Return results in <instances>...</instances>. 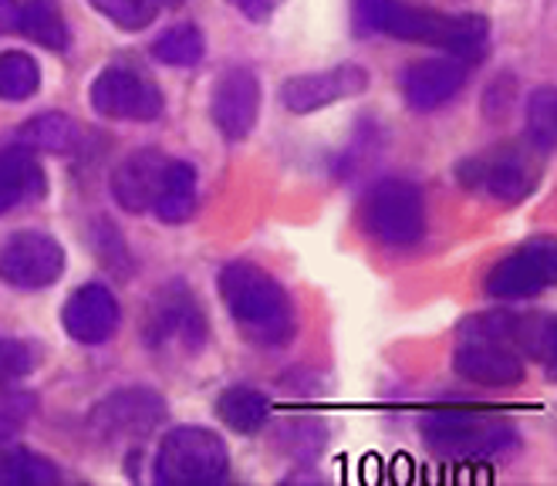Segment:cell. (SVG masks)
<instances>
[{
    "label": "cell",
    "instance_id": "1",
    "mask_svg": "<svg viewBox=\"0 0 557 486\" xmlns=\"http://www.w3.org/2000/svg\"><path fill=\"white\" fill-rule=\"evenodd\" d=\"M355 24L358 30H382L388 38L433 45L446 54L460 58L467 64L483 58L490 27L476 14H443L403 4V0H355Z\"/></svg>",
    "mask_w": 557,
    "mask_h": 486
},
{
    "label": "cell",
    "instance_id": "2",
    "mask_svg": "<svg viewBox=\"0 0 557 486\" xmlns=\"http://www.w3.org/2000/svg\"><path fill=\"white\" fill-rule=\"evenodd\" d=\"M220 295L240 335L260 348H284L298 335V314L287 290L250 261L226 264L220 274Z\"/></svg>",
    "mask_w": 557,
    "mask_h": 486
},
{
    "label": "cell",
    "instance_id": "3",
    "mask_svg": "<svg viewBox=\"0 0 557 486\" xmlns=\"http://www.w3.org/2000/svg\"><path fill=\"white\" fill-rule=\"evenodd\" d=\"M422 439L446 460H490L513 446V426L504 415L476 409H433L422 415Z\"/></svg>",
    "mask_w": 557,
    "mask_h": 486
},
{
    "label": "cell",
    "instance_id": "4",
    "mask_svg": "<svg viewBox=\"0 0 557 486\" xmlns=\"http://www.w3.org/2000/svg\"><path fill=\"white\" fill-rule=\"evenodd\" d=\"M362 226L382 247H412L425 234V197L409 179H382L362 200Z\"/></svg>",
    "mask_w": 557,
    "mask_h": 486
},
{
    "label": "cell",
    "instance_id": "5",
    "mask_svg": "<svg viewBox=\"0 0 557 486\" xmlns=\"http://www.w3.org/2000/svg\"><path fill=\"white\" fill-rule=\"evenodd\" d=\"M231 466L226 443L207 426H180L166 433L156 452V479L183 486V483H213Z\"/></svg>",
    "mask_w": 557,
    "mask_h": 486
},
{
    "label": "cell",
    "instance_id": "6",
    "mask_svg": "<svg viewBox=\"0 0 557 486\" xmlns=\"http://www.w3.org/2000/svg\"><path fill=\"white\" fill-rule=\"evenodd\" d=\"M547 287H557V240L550 237L528 240L486 274V295L497 301L537 298Z\"/></svg>",
    "mask_w": 557,
    "mask_h": 486
},
{
    "label": "cell",
    "instance_id": "7",
    "mask_svg": "<svg viewBox=\"0 0 557 486\" xmlns=\"http://www.w3.org/2000/svg\"><path fill=\"white\" fill-rule=\"evenodd\" d=\"M460 179L470 189L486 192L490 200L513 207L534 192V186L541 179V166L523 149L504 146V149H494L483 159H467L460 166Z\"/></svg>",
    "mask_w": 557,
    "mask_h": 486
},
{
    "label": "cell",
    "instance_id": "8",
    "mask_svg": "<svg viewBox=\"0 0 557 486\" xmlns=\"http://www.w3.org/2000/svg\"><path fill=\"white\" fill-rule=\"evenodd\" d=\"M453 369L473 385H486V388H510L523 378V359L507 338L470 332V328H460Z\"/></svg>",
    "mask_w": 557,
    "mask_h": 486
},
{
    "label": "cell",
    "instance_id": "9",
    "mask_svg": "<svg viewBox=\"0 0 557 486\" xmlns=\"http://www.w3.org/2000/svg\"><path fill=\"white\" fill-rule=\"evenodd\" d=\"M64 274V250L51 234L24 230L14 234L0 250V281L21 290L51 287Z\"/></svg>",
    "mask_w": 557,
    "mask_h": 486
},
{
    "label": "cell",
    "instance_id": "10",
    "mask_svg": "<svg viewBox=\"0 0 557 486\" xmlns=\"http://www.w3.org/2000/svg\"><path fill=\"white\" fill-rule=\"evenodd\" d=\"M369 88V72L362 64H335L327 72H308V75H294L281 88V102L294 115H311L321 112L335 102L355 99Z\"/></svg>",
    "mask_w": 557,
    "mask_h": 486
},
{
    "label": "cell",
    "instance_id": "11",
    "mask_svg": "<svg viewBox=\"0 0 557 486\" xmlns=\"http://www.w3.org/2000/svg\"><path fill=\"white\" fill-rule=\"evenodd\" d=\"M91 105L106 119L152 122L162 115V91L128 68H106L91 85Z\"/></svg>",
    "mask_w": 557,
    "mask_h": 486
},
{
    "label": "cell",
    "instance_id": "12",
    "mask_svg": "<svg viewBox=\"0 0 557 486\" xmlns=\"http://www.w3.org/2000/svg\"><path fill=\"white\" fill-rule=\"evenodd\" d=\"M166 415V402L152 388H119L91 412V429L106 439H146Z\"/></svg>",
    "mask_w": 557,
    "mask_h": 486
},
{
    "label": "cell",
    "instance_id": "13",
    "mask_svg": "<svg viewBox=\"0 0 557 486\" xmlns=\"http://www.w3.org/2000/svg\"><path fill=\"white\" fill-rule=\"evenodd\" d=\"M146 338L152 348H162L170 341H180L186 351H196L207 338V317L203 311L196 308L193 295L183 284L166 287L162 295L156 298L149 321H146Z\"/></svg>",
    "mask_w": 557,
    "mask_h": 486
},
{
    "label": "cell",
    "instance_id": "14",
    "mask_svg": "<svg viewBox=\"0 0 557 486\" xmlns=\"http://www.w3.org/2000/svg\"><path fill=\"white\" fill-rule=\"evenodd\" d=\"M213 122L223 139L240 142L250 136V128L260 112V82L250 68H226L213 88Z\"/></svg>",
    "mask_w": 557,
    "mask_h": 486
},
{
    "label": "cell",
    "instance_id": "15",
    "mask_svg": "<svg viewBox=\"0 0 557 486\" xmlns=\"http://www.w3.org/2000/svg\"><path fill=\"white\" fill-rule=\"evenodd\" d=\"M122 321L119 301L106 284H85L69 298L61 311V324L82 345H102L115 335Z\"/></svg>",
    "mask_w": 557,
    "mask_h": 486
},
{
    "label": "cell",
    "instance_id": "16",
    "mask_svg": "<svg viewBox=\"0 0 557 486\" xmlns=\"http://www.w3.org/2000/svg\"><path fill=\"white\" fill-rule=\"evenodd\" d=\"M170 162L159 149H139L133 155H125L119 162V170L112 173V197L125 213H146L152 210L162 179H166Z\"/></svg>",
    "mask_w": 557,
    "mask_h": 486
},
{
    "label": "cell",
    "instance_id": "17",
    "mask_svg": "<svg viewBox=\"0 0 557 486\" xmlns=\"http://www.w3.org/2000/svg\"><path fill=\"white\" fill-rule=\"evenodd\" d=\"M467 82V61L460 58H422L416 64H409L403 75V95L409 109L416 112H433L440 105H446L456 91Z\"/></svg>",
    "mask_w": 557,
    "mask_h": 486
},
{
    "label": "cell",
    "instance_id": "18",
    "mask_svg": "<svg viewBox=\"0 0 557 486\" xmlns=\"http://www.w3.org/2000/svg\"><path fill=\"white\" fill-rule=\"evenodd\" d=\"M0 35H24L48 51L69 48L58 0H0Z\"/></svg>",
    "mask_w": 557,
    "mask_h": 486
},
{
    "label": "cell",
    "instance_id": "19",
    "mask_svg": "<svg viewBox=\"0 0 557 486\" xmlns=\"http://www.w3.org/2000/svg\"><path fill=\"white\" fill-rule=\"evenodd\" d=\"M45 192V173L30 149L0 152V213L14 210L24 200H38Z\"/></svg>",
    "mask_w": 557,
    "mask_h": 486
},
{
    "label": "cell",
    "instance_id": "20",
    "mask_svg": "<svg viewBox=\"0 0 557 486\" xmlns=\"http://www.w3.org/2000/svg\"><path fill=\"white\" fill-rule=\"evenodd\" d=\"M216 415L226 429H234L240 436H253L268 426L271 419V402L268 396H260L257 388L247 385H231L226 392L216 399Z\"/></svg>",
    "mask_w": 557,
    "mask_h": 486
},
{
    "label": "cell",
    "instance_id": "21",
    "mask_svg": "<svg viewBox=\"0 0 557 486\" xmlns=\"http://www.w3.org/2000/svg\"><path fill=\"white\" fill-rule=\"evenodd\" d=\"M156 216L162 223H186L196 210V170L189 162H180L173 159L170 170H166V179H162V189L152 203Z\"/></svg>",
    "mask_w": 557,
    "mask_h": 486
},
{
    "label": "cell",
    "instance_id": "22",
    "mask_svg": "<svg viewBox=\"0 0 557 486\" xmlns=\"http://www.w3.org/2000/svg\"><path fill=\"white\" fill-rule=\"evenodd\" d=\"M513 348L528 351L557 382V314H531L513 321Z\"/></svg>",
    "mask_w": 557,
    "mask_h": 486
},
{
    "label": "cell",
    "instance_id": "23",
    "mask_svg": "<svg viewBox=\"0 0 557 486\" xmlns=\"http://www.w3.org/2000/svg\"><path fill=\"white\" fill-rule=\"evenodd\" d=\"M21 146L30 152H72L82 142V128L61 112H48L21 125Z\"/></svg>",
    "mask_w": 557,
    "mask_h": 486
},
{
    "label": "cell",
    "instance_id": "24",
    "mask_svg": "<svg viewBox=\"0 0 557 486\" xmlns=\"http://www.w3.org/2000/svg\"><path fill=\"white\" fill-rule=\"evenodd\" d=\"M0 483L8 486H48L58 483V470L38 452L8 446L0 439Z\"/></svg>",
    "mask_w": 557,
    "mask_h": 486
},
{
    "label": "cell",
    "instance_id": "25",
    "mask_svg": "<svg viewBox=\"0 0 557 486\" xmlns=\"http://www.w3.org/2000/svg\"><path fill=\"white\" fill-rule=\"evenodd\" d=\"M203 54L207 41L196 24H176L152 41V58L159 64H170V68H193V64L203 61Z\"/></svg>",
    "mask_w": 557,
    "mask_h": 486
},
{
    "label": "cell",
    "instance_id": "26",
    "mask_svg": "<svg viewBox=\"0 0 557 486\" xmlns=\"http://www.w3.org/2000/svg\"><path fill=\"white\" fill-rule=\"evenodd\" d=\"M38 85H41V68L35 58L24 51L0 54V99L24 102L38 91Z\"/></svg>",
    "mask_w": 557,
    "mask_h": 486
},
{
    "label": "cell",
    "instance_id": "27",
    "mask_svg": "<svg viewBox=\"0 0 557 486\" xmlns=\"http://www.w3.org/2000/svg\"><path fill=\"white\" fill-rule=\"evenodd\" d=\"M523 122H528V136L537 149H557V88L541 85L531 91L528 109H523Z\"/></svg>",
    "mask_w": 557,
    "mask_h": 486
},
{
    "label": "cell",
    "instance_id": "28",
    "mask_svg": "<svg viewBox=\"0 0 557 486\" xmlns=\"http://www.w3.org/2000/svg\"><path fill=\"white\" fill-rule=\"evenodd\" d=\"M91 8L122 30H143L159 17L162 0H91Z\"/></svg>",
    "mask_w": 557,
    "mask_h": 486
},
{
    "label": "cell",
    "instance_id": "29",
    "mask_svg": "<svg viewBox=\"0 0 557 486\" xmlns=\"http://www.w3.org/2000/svg\"><path fill=\"white\" fill-rule=\"evenodd\" d=\"M38 354L30 345L24 341H0V382H11V378H21L35 369Z\"/></svg>",
    "mask_w": 557,
    "mask_h": 486
},
{
    "label": "cell",
    "instance_id": "30",
    "mask_svg": "<svg viewBox=\"0 0 557 486\" xmlns=\"http://www.w3.org/2000/svg\"><path fill=\"white\" fill-rule=\"evenodd\" d=\"M30 412H35V399H30V396H11L4 406H0V439L14 436L30 419Z\"/></svg>",
    "mask_w": 557,
    "mask_h": 486
},
{
    "label": "cell",
    "instance_id": "31",
    "mask_svg": "<svg viewBox=\"0 0 557 486\" xmlns=\"http://www.w3.org/2000/svg\"><path fill=\"white\" fill-rule=\"evenodd\" d=\"M231 4H234L244 17H250V21H268L271 14L281 11L284 0H231Z\"/></svg>",
    "mask_w": 557,
    "mask_h": 486
},
{
    "label": "cell",
    "instance_id": "32",
    "mask_svg": "<svg viewBox=\"0 0 557 486\" xmlns=\"http://www.w3.org/2000/svg\"><path fill=\"white\" fill-rule=\"evenodd\" d=\"M170 4H180V0H170Z\"/></svg>",
    "mask_w": 557,
    "mask_h": 486
}]
</instances>
